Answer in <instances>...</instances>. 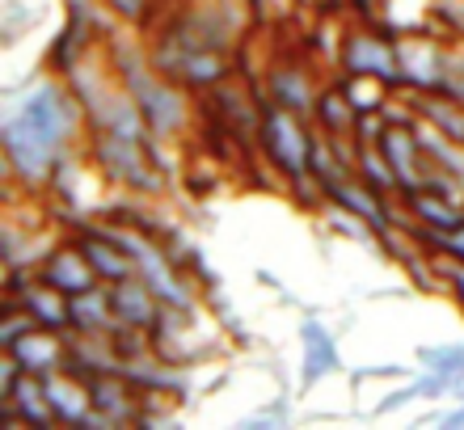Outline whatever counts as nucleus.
<instances>
[{
  "mask_svg": "<svg viewBox=\"0 0 464 430\" xmlns=\"http://www.w3.org/2000/svg\"><path fill=\"white\" fill-rule=\"evenodd\" d=\"M114 13H119L122 22H144V9H148V0H106Z\"/></svg>",
  "mask_w": 464,
  "mask_h": 430,
  "instance_id": "aec40b11",
  "label": "nucleus"
},
{
  "mask_svg": "<svg viewBox=\"0 0 464 430\" xmlns=\"http://www.w3.org/2000/svg\"><path fill=\"white\" fill-rule=\"evenodd\" d=\"M85 106L76 98L68 81H47L30 89L5 119V169L13 182L22 186H47L51 173L60 169V160L72 152V144L85 136Z\"/></svg>",
  "mask_w": 464,
  "mask_h": 430,
  "instance_id": "f257e3e1",
  "label": "nucleus"
},
{
  "mask_svg": "<svg viewBox=\"0 0 464 430\" xmlns=\"http://www.w3.org/2000/svg\"><path fill=\"white\" fill-rule=\"evenodd\" d=\"M68 320H72L68 333L111 338V333L119 330V317H114V304H111V287L98 283V287H89V291L68 295Z\"/></svg>",
  "mask_w": 464,
  "mask_h": 430,
  "instance_id": "f8f14e48",
  "label": "nucleus"
},
{
  "mask_svg": "<svg viewBox=\"0 0 464 430\" xmlns=\"http://www.w3.org/2000/svg\"><path fill=\"white\" fill-rule=\"evenodd\" d=\"M313 119H317L321 127H325V136H354V123H359V110L351 106V98H346V89L343 81H334V85L321 89V98H317V110H313Z\"/></svg>",
  "mask_w": 464,
  "mask_h": 430,
  "instance_id": "2eb2a0df",
  "label": "nucleus"
},
{
  "mask_svg": "<svg viewBox=\"0 0 464 430\" xmlns=\"http://www.w3.org/2000/svg\"><path fill=\"white\" fill-rule=\"evenodd\" d=\"M13 300H22V304L30 308V317H34L43 330H55V333H68V330H72V320H68V295L55 291L51 283H43L38 274L22 287V291L13 295Z\"/></svg>",
  "mask_w": 464,
  "mask_h": 430,
  "instance_id": "4468645a",
  "label": "nucleus"
},
{
  "mask_svg": "<svg viewBox=\"0 0 464 430\" xmlns=\"http://www.w3.org/2000/svg\"><path fill=\"white\" fill-rule=\"evenodd\" d=\"M300 346H304V363H300V384L313 388L321 384L325 376L343 368V355H338V342L330 338V330L321 320H304L300 325Z\"/></svg>",
  "mask_w": 464,
  "mask_h": 430,
  "instance_id": "ddd939ff",
  "label": "nucleus"
},
{
  "mask_svg": "<svg viewBox=\"0 0 464 430\" xmlns=\"http://www.w3.org/2000/svg\"><path fill=\"white\" fill-rule=\"evenodd\" d=\"M114 55V72L127 85V93L135 98L140 114H144L152 139H178L186 136L190 127V98H186V85L173 81L169 72H160L152 55H140V51H122L119 43L111 47Z\"/></svg>",
  "mask_w": 464,
  "mask_h": 430,
  "instance_id": "f03ea898",
  "label": "nucleus"
},
{
  "mask_svg": "<svg viewBox=\"0 0 464 430\" xmlns=\"http://www.w3.org/2000/svg\"><path fill=\"white\" fill-rule=\"evenodd\" d=\"M338 68L351 76H380L389 85H401V63L384 30H351L338 51Z\"/></svg>",
  "mask_w": 464,
  "mask_h": 430,
  "instance_id": "39448f33",
  "label": "nucleus"
},
{
  "mask_svg": "<svg viewBox=\"0 0 464 430\" xmlns=\"http://www.w3.org/2000/svg\"><path fill=\"white\" fill-rule=\"evenodd\" d=\"M38 279L51 283L55 291H63V295L89 291V287L102 283L98 271H93V262H89L85 249H81V241H68V245L47 249V258L38 262Z\"/></svg>",
  "mask_w": 464,
  "mask_h": 430,
  "instance_id": "0eeeda50",
  "label": "nucleus"
},
{
  "mask_svg": "<svg viewBox=\"0 0 464 430\" xmlns=\"http://www.w3.org/2000/svg\"><path fill=\"white\" fill-rule=\"evenodd\" d=\"M321 89L325 85L313 81V72H308L304 63H275L266 72V93H262V98L283 106V110H295V114H308V119H313Z\"/></svg>",
  "mask_w": 464,
  "mask_h": 430,
  "instance_id": "1a4fd4ad",
  "label": "nucleus"
},
{
  "mask_svg": "<svg viewBox=\"0 0 464 430\" xmlns=\"http://www.w3.org/2000/svg\"><path fill=\"white\" fill-rule=\"evenodd\" d=\"M5 355L17 358V368L30 371V376H51V371H60L68 363V333H55L38 325L25 338H17Z\"/></svg>",
  "mask_w": 464,
  "mask_h": 430,
  "instance_id": "9b49d317",
  "label": "nucleus"
},
{
  "mask_svg": "<svg viewBox=\"0 0 464 430\" xmlns=\"http://www.w3.org/2000/svg\"><path fill=\"white\" fill-rule=\"evenodd\" d=\"M414 397H422V388H418V380L414 384H405V388H392L384 401L376 406V414H392V409H401V406H410Z\"/></svg>",
  "mask_w": 464,
  "mask_h": 430,
  "instance_id": "6ab92c4d",
  "label": "nucleus"
},
{
  "mask_svg": "<svg viewBox=\"0 0 464 430\" xmlns=\"http://www.w3.org/2000/svg\"><path fill=\"white\" fill-rule=\"evenodd\" d=\"M43 384H47V401L60 426H89L93 422V393H89V380L81 371L60 368L43 376Z\"/></svg>",
  "mask_w": 464,
  "mask_h": 430,
  "instance_id": "6e6552de",
  "label": "nucleus"
},
{
  "mask_svg": "<svg viewBox=\"0 0 464 430\" xmlns=\"http://www.w3.org/2000/svg\"><path fill=\"white\" fill-rule=\"evenodd\" d=\"M435 13L456 38H464V0H435Z\"/></svg>",
  "mask_w": 464,
  "mask_h": 430,
  "instance_id": "f3484780",
  "label": "nucleus"
},
{
  "mask_svg": "<svg viewBox=\"0 0 464 430\" xmlns=\"http://www.w3.org/2000/svg\"><path fill=\"white\" fill-rule=\"evenodd\" d=\"M89 160L106 182L131 190V195H157L165 186V165L157 160L152 139H127V136H102L89 131Z\"/></svg>",
  "mask_w": 464,
  "mask_h": 430,
  "instance_id": "7ed1b4c3",
  "label": "nucleus"
},
{
  "mask_svg": "<svg viewBox=\"0 0 464 430\" xmlns=\"http://www.w3.org/2000/svg\"><path fill=\"white\" fill-rule=\"evenodd\" d=\"M440 266H443V279H448V291H452L456 308L464 312V262H448V258H443Z\"/></svg>",
  "mask_w": 464,
  "mask_h": 430,
  "instance_id": "a211bd4d",
  "label": "nucleus"
},
{
  "mask_svg": "<svg viewBox=\"0 0 464 430\" xmlns=\"http://www.w3.org/2000/svg\"><path fill=\"white\" fill-rule=\"evenodd\" d=\"M257 148L275 173H283L287 182L313 173V157H317V136L308 127V114L283 110L275 101L262 106V127H257Z\"/></svg>",
  "mask_w": 464,
  "mask_h": 430,
  "instance_id": "20e7f679",
  "label": "nucleus"
},
{
  "mask_svg": "<svg viewBox=\"0 0 464 430\" xmlns=\"http://www.w3.org/2000/svg\"><path fill=\"white\" fill-rule=\"evenodd\" d=\"M111 304H114V317H119L122 330H157L160 312H165V304H160V295L152 291V287L140 279V274H131V279H122V283H111Z\"/></svg>",
  "mask_w": 464,
  "mask_h": 430,
  "instance_id": "9d476101",
  "label": "nucleus"
},
{
  "mask_svg": "<svg viewBox=\"0 0 464 430\" xmlns=\"http://www.w3.org/2000/svg\"><path fill=\"white\" fill-rule=\"evenodd\" d=\"M354 173H359L372 190H380L384 198L397 195V173H392V165L384 160L380 144H359L354 148Z\"/></svg>",
  "mask_w": 464,
  "mask_h": 430,
  "instance_id": "dca6fc26",
  "label": "nucleus"
},
{
  "mask_svg": "<svg viewBox=\"0 0 464 430\" xmlns=\"http://www.w3.org/2000/svg\"><path fill=\"white\" fill-rule=\"evenodd\" d=\"M448 55L452 51L443 47L435 34L427 30H414V34L397 43V63H401V85L410 93H430V89L443 85L448 76Z\"/></svg>",
  "mask_w": 464,
  "mask_h": 430,
  "instance_id": "423d86ee",
  "label": "nucleus"
}]
</instances>
